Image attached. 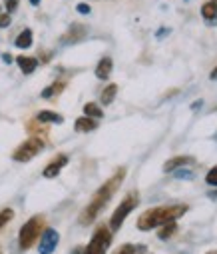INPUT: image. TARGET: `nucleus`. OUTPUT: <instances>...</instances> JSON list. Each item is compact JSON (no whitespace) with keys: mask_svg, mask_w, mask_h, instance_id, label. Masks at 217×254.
<instances>
[{"mask_svg":"<svg viewBox=\"0 0 217 254\" xmlns=\"http://www.w3.org/2000/svg\"><path fill=\"white\" fill-rule=\"evenodd\" d=\"M12 216H14V212L10 210V208H6V210H2V212H0V228H2L8 220H12Z\"/></svg>","mask_w":217,"mask_h":254,"instance_id":"nucleus-22","label":"nucleus"},{"mask_svg":"<svg viewBox=\"0 0 217 254\" xmlns=\"http://www.w3.org/2000/svg\"><path fill=\"white\" fill-rule=\"evenodd\" d=\"M110 242H112V234H110V230L108 228H98L96 232H94V236H92V240H90V244L82 250V254H106V250H108V246H110Z\"/></svg>","mask_w":217,"mask_h":254,"instance_id":"nucleus-5","label":"nucleus"},{"mask_svg":"<svg viewBox=\"0 0 217 254\" xmlns=\"http://www.w3.org/2000/svg\"><path fill=\"white\" fill-rule=\"evenodd\" d=\"M2 58H4V60H6V64H10V60H12V56H10V54H4V56H2Z\"/></svg>","mask_w":217,"mask_h":254,"instance_id":"nucleus-28","label":"nucleus"},{"mask_svg":"<svg viewBox=\"0 0 217 254\" xmlns=\"http://www.w3.org/2000/svg\"><path fill=\"white\" fill-rule=\"evenodd\" d=\"M86 26H82V24H74L70 30H68V34L62 38V42H78V40H82L84 36H86Z\"/></svg>","mask_w":217,"mask_h":254,"instance_id":"nucleus-12","label":"nucleus"},{"mask_svg":"<svg viewBox=\"0 0 217 254\" xmlns=\"http://www.w3.org/2000/svg\"><path fill=\"white\" fill-rule=\"evenodd\" d=\"M30 4H32V6H38V4H40V0H30Z\"/></svg>","mask_w":217,"mask_h":254,"instance_id":"nucleus-30","label":"nucleus"},{"mask_svg":"<svg viewBox=\"0 0 217 254\" xmlns=\"http://www.w3.org/2000/svg\"><path fill=\"white\" fill-rule=\"evenodd\" d=\"M0 14H2V8H0Z\"/></svg>","mask_w":217,"mask_h":254,"instance_id":"nucleus-32","label":"nucleus"},{"mask_svg":"<svg viewBox=\"0 0 217 254\" xmlns=\"http://www.w3.org/2000/svg\"><path fill=\"white\" fill-rule=\"evenodd\" d=\"M66 88V82H54V84H50L48 88H44L42 90V98H52V96H56V94H60L62 90Z\"/></svg>","mask_w":217,"mask_h":254,"instance_id":"nucleus-18","label":"nucleus"},{"mask_svg":"<svg viewBox=\"0 0 217 254\" xmlns=\"http://www.w3.org/2000/svg\"><path fill=\"white\" fill-rule=\"evenodd\" d=\"M205 182H207L209 186H217V166H213V168L207 172V176H205Z\"/></svg>","mask_w":217,"mask_h":254,"instance_id":"nucleus-21","label":"nucleus"},{"mask_svg":"<svg viewBox=\"0 0 217 254\" xmlns=\"http://www.w3.org/2000/svg\"><path fill=\"white\" fill-rule=\"evenodd\" d=\"M4 8H6V14H12L18 8V0H4Z\"/></svg>","mask_w":217,"mask_h":254,"instance_id":"nucleus-23","label":"nucleus"},{"mask_svg":"<svg viewBox=\"0 0 217 254\" xmlns=\"http://www.w3.org/2000/svg\"><path fill=\"white\" fill-rule=\"evenodd\" d=\"M74 128H76V132H92V130L98 128V122H96L94 118L82 116V118H78V120L74 122Z\"/></svg>","mask_w":217,"mask_h":254,"instance_id":"nucleus-11","label":"nucleus"},{"mask_svg":"<svg viewBox=\"0 0 217 254\" xmlns=\"http://www.w3.org/2000/svg\"><path fill=\"white\" fill-rule=\"evenodd\" d=\"M209 254H213V252H209Z\"/></svg>","mask_w":217,"mask_h":254,"instance_id":"nucleus-33","label":"nucleus"},{"mask_svg":"<svg viewBox=\"0 0 217 254\" xmlns=\"http://www.w3.org/2000/svg\"><path fill=\"white\" fill-rule=\"evenodd\" d=\"M201 14H203V18L209 20V22L217 20V4H215V2H205V4L201 6Z\"/></svg>","mask_w":217,"mask_h":254,"instance_id":"nucleus-17","label":"nucleus"},{"mask_svg":"<svg viewBox=\"0 0 217 254\" xmlns=\"http://www.w3.org/2000/svg\"><path fill=\"white\" fill-rule=\"evenodd\" d=\"M58 238L60 236H58V232L54 228H46L44 234H42V238H40V246H38L40 254H52L54 248L58 246Z\"/></svg>","mask_w":217,"mask_h":254,"instance_id":"nucleus-7","label":"nucleus"},{"mask_svg":"<svg viewBox=\"0 0 217 254\" xmlns=\"http://www.w3.org/2000/svg\"><path fill=\"white\" fill-rule=\"evenodd\" d=\"M187 162H191L189 156H175V158H172V160H168V162L164 164V170H166V172H172V170H175V168H179V166H185Z\"/></svg>","mask_w":217,"mask_h":254,"instance_id":"nucleus-14","label":"nucleus"},{"mask_svg":"<svg viewBox=\"0 0 217 254\" xmlns=\"http://www.w3.org/2000/svg\"><path fill=\"white\" fill-rule=\"evenodd\" d=\"M42 150H44V140H42V138H28L26 142H22V144L14 150L12 158H14L16 162H28V160H32L36 154H40Z\"/></svg>","mask_w":217,"mask_h":254,"instance_id":"nucleus-4","label":"nucleus"},{"mask_svg":"<svg viewBox=\"0 0 217 254\" xmlns=\"http://www.w3.org/2000/svg\"><path fill=\"white\" fill-rule=\"evenodd\" d=\"M38 122H50V124H62V122H64V118H62L60 114H56V112H50V110H42V112L38 114Z\"/></svg>","mask_w":217,"mask_h":254,"instance_id":"nucleus-15","label":"nucleus"},{"mask_svg":"<svg viewBox=\"0 0 217 254\" xmlns=\"http://www.w3.org/2000/svg\"><path fill=\"white\" fill-rule=\"evenodd\" d=\"M10 22H12L10 14H0V28H6Z\"/></svg>","mask_w":217,"mask_h":254,"instance_id":"nucleus-25","label":"nucleus"},{"mask_svg":"<svg viewBox=\"0 0 217 254\" xmlns=\"http://www.w3.org/2000/svg\"><path fill=\"white\" fill-rule=\"evenodd\" d=\"M175 230H177V224H175V222H168V224L162 226V230L158 232V236H160L162 240H168V238H172V236L175 234Z\"/></svg>","mask_w":217,"mask_h":254,"instance_id":"nucleus-20","label":"nucleus"},{"mask_svg":"<svg viewBox=\"0 0 217 254\" xmlns=\"http://www.w3.org/2000/svg\"><path fill=\"white\" fill-rule=\"evenodd\" d=\"M72 254H82V248H76V250L72 252Z\"/></svg>","mask_w":217,"mask_h":254,"instance_id":"nucleus-31","label":"nucleus"},{"mask_svg":"<svg viewBox=\"0 0 217 254\" xmlns=\"http://www.w3.org/2000/svg\"><path fill=\"white\" fill-rule=\"evenodd\" d=\"M76 10H78L80 14H90V10H92V8H90V4H86V2H80V4L76 6Z\"/></svg>","mask_w":217,"mask_h":254,"instance_id":"nucleus-26","label":"nucleus"},{"mask_svg":"<svg viewBox=\"0 0 217 254\" xmlns=\"http://www.w3.org/2000/svg\"><path fill=\"white\" fill-rule=\"evenodd\" d=\"M68 164V156L66 154H58L46 168H44V178H56L60 174V170Z\"/></svg>","mask_w":217,"mask_h":254,"instance_id":"nucleus-8","label":"nucleus"},{"mask_svg":"<svg viewBox=\"0 0 217 254\" xmlns=\"http://www.w3.org/2000/svg\"><path fill=\"white\" fill-rule=\"evenodd\" d=\"M116 92H118V86H116V84H108V86L104 88V92H102V96H100V100H102V104H104V106H108V104H112V102H114V98H116Z\"/></svg>","mask_w":217,"mask_h":254,"instance_id":"nucleus-16","label":"nucleus"},{"mask_svg":"<svg viewBox=\"0 0 217 254\" xmlns=\"http://www.w3.org/2000/svg\"><path fill=\"white\" fill-rule=\"evenodd\" d=\"M84 114H86L88 118H94V120H96V118H102V116H104V110H102L96 102H88V104L84 106Z\"/></svg>","mask_w":217,"mask_h":254,"instance_id":"nucleus-19","label":"nucleus"},{"mask_svg":"<svg viewBox=\"0 0 217 254\" xmlns=\"http://www.w3.org/2000/svg\"><path fill=\"white\" fill-rule=\"evenodd\" d=\"M187 212L185 204H175V206H158L152 210H146L137 218V228L139 230H152L156 226H164L168 222H175V218L183 216Z\"/></svg>","mask_w":217,"mask_h":254,"instance_id":"nucleus-2","label":"nucleus"},{"mask_svg":"<svg viewBox=\"0 0 217 254\" xmlns=\"http://www.w3.org/2000/svg\"><path fill=\"white\" fill-rule=\"evenodd\" d=\"M135 204H137V196H135V194L126 196V198L120 202V206L114 210V214H112V218H110V228H112V230H118V228L124 224V220L128 218V214L135 208Z\"/></svg>","mask_w":217,"mask_h":254,"instance_id":"nucleus-6","label":"nucleus"},{"mask_svg":"<svg viewBox=\"0 0 217 254\" xmlns=\"http://www.w3.org/2000/svg\"><path fill=\"white\" fill-rule=\"evenodd\" d=\"M14 44H16L18 48H30V46H32V30H30V28H24V30L16 36Z\"/></svg>","mask_w":217,"mask_h":254,"instance_id":"nucleus-13","label":"nucleus"},{"mask_svg":"<svg viewBox=\"0 0 217 254\" xmlns=\"http://www.w3.org/2000/svg\"><path fill=\"white\" fill-rule=\"evenodd\" d=\"M124 178H126V168H120L110 180H106L100 188H98V192L94 194V198L90 200V204L84 208V212L80 214V222L82 224H90L100 212H102V208L110 202V198L116 194V190L120 188V184L124 182Z\"/></svg>","mask_w":217,"mask_h":254,"instance_id":"nucleus-1","label":"nucleus"},{"mask_svg":"<svg viewBox=\"0 0 217 254\" xmlns=\"http://www.w3.org/2000/svg\"><path fill=\"white\" fill-rule=\"evenodd\" d=\"M42 224H44V218L42 216H32L22 228H20V248L22 250H28L34 240L40 236V230H42Z\"/></svg>","mask_w":217,"mask_h":254,"instance_id":"nucleus-3","label":"nucleus"},{"mask_svg":"<svg viewBox=\"0 0 217 254\" xmlns=\"http://www.w3.org/2000/svg\"><path fill=\"white\" fill-rule=\"evenodd\" d=\"M16 62H18V68H20L24 74H32V72L38 68V60L32 58V56H18Z\"/></svg>","mask_w":217,"mask_h":254,"instance_id":"nucleus-10","label":"nucleus"},{"mask_svg":"<svg viewBox=\"0 0 217 254\" xmlns=\"http://www.w3.org/2000/svg\"><path fill=\"white\" fill-rule=\"evenodd\" d=\"M211 78H213V80L217 78V68H213V70H211Z\"/></svg>","mask_w":217,"mask_h":254,"instance_id":"nucleus-29","label":"nucleus"},{"mask_svg":"<svg viewBox=\"0 0 217 254\" xmlns=\"http://www.w3.org/2000/svg\"><path fill=\"white\" fill-rule=\"evenodd\" d=\"M175 176H177V178H183V176H185V178H191V172H189V170H177Z\"/></svg>","mask_w":217,"mask_h":254,"instance_id":"nucleus-27","label":"nucleus"},{"mask_svg":"<svg viewBox=\"0 0 217 254\" xmlns=\"http://www.w3.org/2000/svg\"><path fill=\"white\" fill-rule=\"evenodd\" d=\"M112 68H114L112 58L104 56V58L98 62V66H96V78H100V80H108L110 74H112Z\"/></svg>","mask_w":217,"mask_h":254,"instance_id":"nucleus-9","label":"nucleus"},{"mask_svg":"<svg viewBox=\"0 0 217 254\" xmlns=\"http://www.w3.org/2000/svg\"><path fill=\"white\" fill-rule=\"evenodd\" d=\"M131 252H133V246H131V244H124V246H120L114 254H131Z\"/></svg>","mask_w":217,"mask_h":254,"instance_id":"nucleus-24","label":"nucleus"}]
</instances>
